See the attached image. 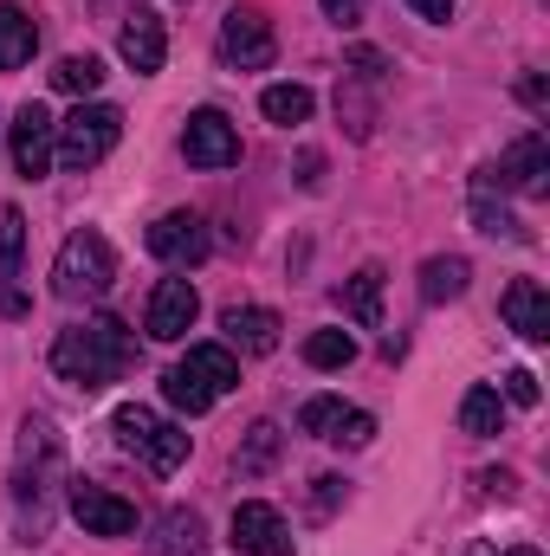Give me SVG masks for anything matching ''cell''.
I'll return each instance as SVG.
<instances>
[{"label": "cell", "mask_w": 550, "mask_h": 556, "mask_svg": "<svg viewBox=\"0 0 550 556\" xmlns=\"http://www.w3.org/2000/svg\"><path fill=\"white\" fill-rule=\"evenodd\" d=\"M130 356H137V337H130L124 317H85V324L59 330V343H52V369H59V382L85 389V395L111 389V382L130 369Z\"/></svg>", "instance_id": "1"}, {"label": "cell", "mask_w": 550, "mask_h": 556, "mask_svg": "<svg viewBox=\"0 0 550 556\" xmlns=\"http://www.w3.org/2000/svg\"><path fill=\"white\" fill-rule=\"evenodd\" d=\"M59 466H65L59 427L46 415H26V427H20V459H13V505H20V518H26L33 538H39L46 518H52V485L65 479Z\"/></svg>", "instance_id": "2"}, {"label": "cell", "mask_w": 550, "mask_h": 556, "mask_svg": "<svg viewBox=\"0 0 550 556\" xmlns=\"http://www.w3.org/2000/svg\"><path fill=\"white\" fill-rule=\"evenodd\" d=\"M227 389H240V363H234L227 343H195V350L162 376V395H168V408H182V415H208Z\"/></svg>", "instance_id": "3"}, {"label": "cell", "mask_w": 550, "mask_h": 556, "mask_svg": "<svg viewBox=\"0 0 550 556\" xmlns=\"http://www.w3.org/2000/svg\"><path fill=\"white\" fill-rule=\"evenodd\" d=\"M111 278H117V253H111V240H104L98 227H78V233L59 247V260H52V291H59L65 304L104 298Z\"/></svg>", "instance_id": "4"}, {"label": "cell", "mask_w": 550, "mask_h": 556, "mask_svg": "<svg viewBox=\"0 0 550 556\" xmlns=\"http://www.w3.org/2000/svg\"><path fill=\"white\" fill-rule=\"evenodd\" d=\"M117 446L124 453H137L149 472H175L182 459H188V433L175 427V420H162L155 408H142V402H130V408H117Z\"/></svg>", "instance_id": "5"}, {"label": "cell", "mask_w": 550, "mask_h": 556, "mask_svg": "<svg viewBox=\"0 0 550 556\" xmlns=\"http://www.w3.org/2000/svg\"><path fill=\"white\" fill-rule=\"evenodd\" d=\"M124 137V111L117 104H78L65 124H59V162L72 168V175H85V168H98L111 149Z\"/></svg>", "instance_id": "6"}, {"label": "cell", "mask_w": 550, "mask_h": 556, "mask_svg": "<svg viewBox=\"0 0 550 556\" xmlns=\"http://www.w3.org/2000/svg\"><path fill=\"white\" fill-rule=\"evenodd\" d=\"M0 130H7V155H13V168L26 181L52 175V162H59V117L46 104H20L13 124H0Z\"/></svg>", "instance_id": "7"}, {"label": "cell", "mask_w": 550, "mask_h": 556, "mask_svg": "<svg viewBox=\"0 0 550 556\" xmlns=\"http://www.w3.org/2000/svg\"><path fill=\"white\" fill-rule=\"evenodd\" d=\"M273 52H278L273 20H266L260 7H234V13L221 20V65H234V72H266Z\"/></svg>", "instance_id": "8"}, {"label": "cell", "mask_w": 550, "mask_h": 556, "mask_svg": "<svg viewBox=\"0 0 550 556\" xmlns=\"http://www.w3.org/2000/svg\"><path fill=\"white\" fill-rule=\"evenodd\" d=\"M65 505H72V518L85 525V538H130V531H137V505H130V498H117L111 485L72 479Z\"/></svg>", "instance_id": "9"}, {"label": "cell", "mask_w": 550, "mask_h": 556, "mask_svg": "<svg viewBox=\"0 0 550 556\" xmlns=\"http://www.w3.org/2000/svg\"><path fill=\"white\" fill-rule=\"evenodd\" d=\"M486 175H492V188H512V194H525V201L550 194V142H545V130H525Z\"/></svg>", "instance_id": "10"}, {"label": "cell", "mask_w": 550, "mask_h": 556, "mask_svg": "<svg viewBox=\"0 0 550 556\" xmlns=\"http://www.w3.org/2000/svg\"><path fill=\"white\" fill-rule=\"evenodd\" d=\"M195 317H201V291H195L188 278H162V285L149 291V317H142V330H149L155 343H182V337L195 330Z\"/></svg>", "instance_id": "11"}, {"label": "cell", "mask_w": 550, "mask_h": 556, "mask_svg": "<svg viewBox=\"0 0 550 556\" xmlns=\"http://www.w3.org/2000/svg\"><path fill=\"white\" fill-rule=\"evenodd\" d=\"M182 155H188V168H234L240 162V130L221 111H195L188 130H182Z\"/></svg>", "instance_id": "12"}, {"label": "cell", "mask_w": 550, "mask_h": 556, "mask_svg": "<svg viewBox=\"0 0 550 556\" xmlns=\"http://www.w3.org/2000/svg\"><path fill=\"white\" fill-rule=\"evenodd\" d=\"M149 253H155L162 266H201V260H208V220L188 214V207L162 214V220L149 227Z\"/></svg>", "instance_id": "13"}, {"label": "cell", "mask_w": 550, "mask_h": 556, "mask_svg": "<svg viewBox=\"0 0 550 556\" xmlns=\"http://www.w3.org/2000/svg\"><path fill=\"white\" fill-rule=\"evenodd\" d=\"M234 551L247 556H291V531H285V518H278L273 505H240L234 511Z\"/></svg>", "instance_id": "14"}, {"label": "cell", "mask_w": 550, "mask_h": 556, "mask_svg": "<svg viewBox=\"0 0 550 556\" xmlns=\"http://www.w3.org/2000/svg\"><path fill=\"white\" fill-rule=\"evenodd\" d=\"M117 52H124V65H130L137 78L162 72V59H168V33H162V20H155L149 7H137V13L124 20V33H117Z\"/></svg>", "instance_id": "15"}, {"label": "cell", "mask_w": 550, "mask_h": 556, "mask_svg": "<svg viewBox=\"0 0 550 556\" xmlns=\"http://www.w3.org/2000/svg\"><path fill=\"white\" fill-rule=\"evenodd\" d=\"M499 311H505V324H512L525 343H545V337H550V298H545V285H538V278H512Z\"/></svg>", "instance_id": "16"}, {"label": "cell", "mask_w": 550, "mask_h": 556, "mask_svg": "<svg viewBox=\"0 0 550 556\" xmlns=\"http://www.w3.org/2000/svg\"><path fill=\"white\" fill-rule=\"evenodd\" d=\"M221 330H227V343L247 350V356H273L278 350V317L266 311V304H247V311L234 304V311L221 317Z\"/></svg>", "instance_id": "17"}, {"label": "cell", "mask_w": 550, "mask_h": 556, "mask_svg": "<svg viewBox=\"0 0 550 556\" xmlns=\"http://www.w3.org/2000/svg\"><path fill=\"white\" fill-rule=\"evenodd\" d=\"M208 551V525H201V511H168L162 525H155V538H149V556H201Z\"/></svg>", "instance_id": "18"}, {"label": "cell", "mask_w": 550, "mask_h": 556, "mask_svg": "<svg viewBox=\"0 0 550 556\" xmlns=\"http://www.w3.org/2000/svg\"><path fill=\"white\" fill-rule=\"evenodd\" d=\"M33 46H39V20L26 13V7H0V72H20V65H33Z\"/></svg>", "instance_id": "19"}, {"label": "cell", "mask_w": 550, "mask_h": 556, "mask_svg": "<svg viewBox=\"0 0 550 556\" xmlns=\"http://www.w3.org/2000/svg\"><path fill=\"white\" fill-rule=\"evenodd\" d=\"M460 433H473V440H492V433H505V395H499L492 382L466 389V402H460Z\"/></svg>", "instance_id": "20"}, {"label": "cell", "mask_w": 550, "mask_h": 556, "mask_svg": "<svg viewBox=\"0 0 550 556\" xmlns=\"http://www.w3.org/2000/svg\"><path fill=\"white\" fill-rule=\"evenodd\" d=\"M343 311H350L363 330L383 324V266H363L357 278H343Z\"/></svg>", "instance_id": "21"}, {"label": "cell", "mask_w": 550, "mask_h": 556, "mask_svg": "<svg viewBox=\"0 0 550 556\" xmlns=\"http://www.w3.org/2000/svg\"><path fill=\"white\" fill-rule=\"evenodd\" d=\"M466 278H473V266H466L460 253H440V260L421 266V298H427V304H447V298L466 291Z\"/></svg>", "instance_id": "22"}, {"label": "cell", "mask_w": 550, "mask_h": 556, "mask_svg": "<svg viewBox=\"0 0 550 556\" xmlns=\"http://www.w3.org/2000/svg\"><path fill=\"white\" fill-rule=\"evenodd\" d=\"M260 111L273 117L278 130H291V124H311V111H317V98H311L304 85H266V98H260Z\"/></svg>", "instance_id": "23"}, {"label": "cell", "mask_w": 550, "mask_h": 556, "mask_svg": "<svg viewBox=\"0 0 550 556\" xmlns=\"http://www.w3.org/2000/svg\"><path fill=\"white\" fill-rule=\"evenodd\" d=\"M52 85L72 91V98H91V91L104 85V59H91V52H65V59L52 65Z\"/></svg>", "instance_id": "24"}, {"label": "cell", "mask_w": 550, "mask_h": 556, "mask_svg": "<svg viewBox=\"0 0 550 556\" xmlns=\"http://www.w3.org/2000/svg\"><path fill=\"white\" fill-rule=\"evenodd\" d=\"M304 363L311 369H350L357 363V337L350 330H311L304 337Z\"/></svg>", "instance_id": "25"}, {"label": "cell", "mask_w": 550, "mask_h": 556, "mask_svg": "<svg viewBox=\"0 0 550 556\" xmlns=\"http://www.w3.org/2000/svg\"><path fill=\"white\" fill-rule=\"evenodd\" d=\"M473 220H479V233H492V240H525V227H518L479 181H473Z\"/></svg>", "instance_id": "26"}, {"label": "cell", "mask_w": 550, "mask_h": 556, "mask_svg": "<svg viewBox=\"0 0 550 556\" xmlns=\"http://www.w3.org/2000/svg\"><path fill=\"white\" fill-rule=\"evenodd\" d=\"M20 253H26V220L20 207H0V273L20 278Z\"/></svg>", "instance_id": "27"}, {"label": "cell", "mask_w": 550, "mask_h": 556, "mask_svg": "<svg viewBox=\"0 0 550 556\" xmlns=\"http://www.w3.org/2000/svg\"><path fill=\"white\" fill-rule=\"evenodd\" d=\"M337 420H343V402H337V395H311V402L298 408V427H304V433H317V440H330V427H337Z\"/></svg>", "instance_id": "28"}, {"label": "cell", "mask_w": 550, "mask_h": 556, "mask_svg": "<svg viewBox=\"0 0 550 556\" xmlns=\"http://www.w3.org/2000/svg\"><path fill=\"white\" fill-rule=\"evenodd\" d=\"M273 453H278V427H273V420H260V427H253V440H247V453H240V472H266V466H273Z\"/></svg>", "instance_id": "29"}, {"label": "cell", "mask_w": 550, "mask_h": 556, "mask_svg": "<svg viewBox=\"0 0 550 556\" xmlns=\"http://www.w3.org/2000/svg\"><path fill=\"white\" fill-rule=\"evenodd\" d=\"M376 440V415H363V408H343V420L330 427V446H370Z\"/></svg>", "instance_id": "30"}, {"label": "cell", "mask_w": 550, "mask_h": 556, "mask_svg": "<svg viewBox=\"0 0 550 556\" xmlns=\"http://www.w3.org/2000/svg\"><path fill=\"white\" fill-rule=\"evenodd\" d=\"M538 395H545V389H538V376H532V369H512V376H505V402L538 408Z\"/></svg>", "instance_id": "31"}, {"label": "cell", "mask_w": 550, "mask_h": 556, "mask_svg": "<svg viewBox=\"0 0 550 556\" xmlns=\"http://www.w3.org/2000/svg\"><path fill=\"white\" fill-rule=\"evenodd\" d=\"M317 7H324V20H330V26H343V33H350V26L363 20V7H370V0H317Z\"/></svg>", "instance_id": "32"}, {"label": "cell", "mask_w": 550, "mask_h": 556, "mask_svg": "<svg viewBox=\"0 0 550 556\" xmlns=\"http://www.w3.org/2000/svg\"><path fill=\"white\" fill-rule=\"evenodd\" d=\"M479 492L486 498H518V479L512 472H479Z\"/></svg>", "instance_id": "33"}, {"label": "cell", "mask_w": 550, "mask_h": 556, "mask_svg": "<svg viewBox=\"0 0 550 556\" xmlns=\"http://www.w3.org/2000/svg\"><path fill=\"white\" fill-rule=\"evenodd\" d=\"M409 7H414V13H421V20H434V26H447L460 0H409Z\"/></svg>", "instance_id": "34"}, {"label": "cell", "mask_w": 550, "mask_h": 556, "mask_svg": "<svg viewBox=\"0 0 550 556\" xmlns=\"http://www.w3.org/2000/svg\"><path fill=\"white\" fill-rule=\"evenodd\" d=\"M311 485H317V511H330L343 498V479H311Z\"/></svg>", "instance_id": "35"}, {"label": "cell", "mask_w": 550, "mask_h": 556, "mask_svg": "<svg viewBox=\"0 0 550 556\" xmlns=\"http://www.w3.org/2000/svg\"><path fill=\"white\" fill-rule=\"evenodd\" d=\"M0 317H26V298L13 285H0Z\"/></svg>", "instance_id": "36"}, {"label": "cell", "mask_w": 550, "mask_h": 556, "mask_svg": "<svg viewBox=\"0 0 550 556\" xmlns=\"http://www.w3.org/2000/svg\"><path fill=\"white\" fill-rule=\"evenodd\" d=\"M518 98H525L532 111H545V78H525V85H518Z\"/></svg>", "instance_id": "37"}, {"label": "cell", "mask_w": 550, "mask_h": 556, "mask_svg": "<svg viewBox=\"0 0 550 556\" xmlns=\"http://www.w3.org/2000/svg\"><path fill=\"white\" fill-rule=\"evenodd\" d=\"M466 556H499V551H492V544H473V551H466Z\"/></svg>", "instance_id": "38"}, {"label": "cell", "mask_w": 550, "mask_h": 556, "mask_svg": "<svg viewBox=\"0 0 550 556\" xmlns=\"http://www.w3.org/2000/svg\"><path fill=\"white\" fill-rule=\"evenodd\" d=\"M512 556H538V551H512Z\"/></svg>", "instance_id": "39"}]
</instances>
